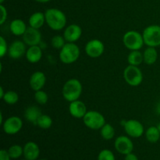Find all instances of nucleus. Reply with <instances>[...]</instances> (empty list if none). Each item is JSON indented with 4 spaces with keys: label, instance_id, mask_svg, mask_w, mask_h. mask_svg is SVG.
<instances>
[{
    "label": "nucleus",
    "instance_id": "nucleus-18",
    "mask_svg": "<svg viewBox=\"0 0 160 160\" xmlns=\"http://www.w3.org/2000/svg\"><path fill=\"white\" fill-rule=\"evenodd\" d=\"M42 48L40 45H34L28 47L25 56L29 62L37 63L42 59Z\"/></svg>",
    "mask_w": 160,
    "mask_h": 160
},
{
    "label": "nucleus",
    "instance_id": "nucleus-4",
    "mask_svg": "<svg viewBox=\"0 0 160 160\" xmlns=\"http://www.w3.org/2000/svg\"><path fill=\"white\" fill-rule=\"evenodd\" d=\"M123 45L130 51L141 50L145 45L142 34L136 31H128L123 36Z\"/></svg>",
    "mask_w": 160,
    "mask_h": 160
},
{
    "label": "nucleus",
    "instance_id": "nucleus-36",
    "mask_svg": "<svg viewBox=\"0 0 160 160\" xmlns=\"http://www.w3.org/2000/svg\"><path fill=\"white\" fill-rule=\"evenodd\" d=\"M156 112L158 115L160 116V100L157 102L156 106Z\"/></svg>",
    "mask_w": 160,
    "mask_h": 160
},
{
    "label": "nucleus",
    "instance_id": "nucleus-32",
    "mask_svg": "<svg viewBox=\"0 0 160 160\" xmlns=\"http://www.w3.org/2000/svg\"><path fill=\"white\" fill-rule=\"evenodd\" d=\"M8 49H9V46H8L7 42L4 37L1 36L0 37V57L3 58L6 54H8Z\"/></svg>",
    "mask_w": 160,
    "mask_h": 160
},
{
    "label": "nucleus",
    "instance_id": "nucleus-35",
    "mask_svg": "<svg viewBox=\"0 0 160 160\" xmlns=\"http://www.w3.org/2000/svg\"><path fill=\"white\" fill-rule=\"evenodd\" d=\"M124 160H139V159L135 154H134L133 152H131L129 153V154L125 156Z\"/></svg>",
    "mask_w": 160,
    "mask_h": 160
},
{
    "label": "nucleus",
    "instance_id": "nucleus-42",
    "mask_svg": "<svg viewBox=\"0 0 160 160\" xmlns=\"http://www.w3.org/2000/svg\"><path fill=\"white\" fill-rule=\"evenodd\" d=\"M37 160H46V159H37Z\"/></svg>",
    "mask_w": 160,
    "mask_h": 160
},
{
    "label": "nucleus",
    "instance_id": "nucleus-16",
    "mask_svg": "<svg viewBox=\"0 0 160 160\" xmlns=\"http://www.w3.org/2000/svg\"><path fill=\"white\" fill-rule=\"evenodd\" d=\"M46 83V76L42 71H35L31 74L29 80V85L34 92L42 90Z\"/></svg>",
    "mask_w": 160,
    "mask_h": 160
},
{
    "label": "nucleus",
    "instance_id": "nucleus-33",
    "mask_svg": "<svg viewBox=\"0 0 160 160\" xmlns=\"http://www.w3.org/2000/svg\"><path fill=\"white\" fill-rule=\"evenodd\" d=\"M0 10H1V17H0V24L2 25L6 21L8 17V12L6 8L3 4H0Z\"/></svg>",
    "mask_w": 160,
    "mask_h": 160
},
{
    "label": "nucleus",
    "instance_id": "nucleus-34",
    "mask_svg": "<svg viewBox=\"0 0 160 160\" xmlns=\"http://www.w3.org/2000/svg\"><path fill=\"white\" fill-rule=\"evenodd\" d=\"M0 160H11V157L7 150L2 149L0 151Z\"/></svg>",
    "mask_w": 160,
    "mask_h": 160
},
{
    "label": "nucleus",
    "instance_id": "nucleus-2",
    "mask_svg": "<svg viewBox=\"0 0 160 160\" xmlns=\"http://www.w3.org/2000/svg\"><path fill=\"white\" fill-rule=\"evenodd\" d=\"M82 92L83 86L81 81L76 78H70L62 86V95L66 101L71 102L79 99Z\"/></svg>",
    "mask_w": 160,
    "mask_h": 160
},
{
    "label": "nucleus",
    "instance_id": "nucleus-23",
    "mask_svg": "<svg viewBox=\"0 0 160 160\" xmlns=\"http://www.w3.org/2000/svg\"><path fill=\"white\" fill-rule=\"evenodd\" d=\"M128 62L129 65L138 67L139 65H141L144 62L143 53L141 52L140 50L131 51L128 54Z\"/></svg>",
    "mask_w": 160,
    "mask_h": 160
},
{
    "label": "nucleus",
    "instance_id": "nucleus-37",
    "mask_svg": "<svg viewBox=\"0 0 160 160\" xmlns=\"http://www.w3.org/2000/svg\"><path fill=\"white\" fill-rule=\"evenodd\" d=\"M5 93H6V92H5L3 88L1 86V87H0V98H1V99H2L3 97H4Z\"/></svg>",
    "mask_w": 160,
    "mask_h": 160
},
{
    "label": "nucleus",
    "instance_id": "nucleus-19",
    "mask_svg": "<svg viewBox=\"0 0 160 160\" xmlns=\"http://www.w3.org/2000/svg\"><path fill=\"white\" fill-rule=\"evenodd\" d=\"M28 27L21 19H15L9 24V31L15 36H23Z\"/></svg>",
    "mask_w": 160,
    "mask_h": 160
},
{
    "label": "nucleus",
    "instance_id": "nucleus-10",
    "mask_svg": "<svg viewBox=\"0 0 160 160\" xmlns=\"http://www.w3.org/2000/svg\"><path fill=\"white\" fill-rule=\"evenodd\" d=\"M23 128V121L17 116H12L6 119L2 123V130L6 134L14 135L20 132Z\"/></svg>",
    "mask_w": 160,
    "mask_h": 160
},
{
    "label": "nucleus",
    "instance_id": "nucleus-7",
    "mask_svg": "<svg viewBox=\"0 0 160 160\" xmlns=\"http://www.w3.org/2000/svg\"><path fill=\"white\" fill-rule=\"evenodd\" d=\"M84 125L91 130H100L106 123L104 116L95 110H89L82 119Z\"/></svg>",
    "mask_w": 160,
    "mask_h": 160
},
{
    "label": "nucleus",
    "instance_id": "nucleus-27",
    "mask_svg": "<svg viewBox=\"0 0 160 160\" xmlns=\"http://www.w3.org/2000/svg\"><path fill=\"white\" fill-rule=\"evenodd\" d=\"M2 100L8 105H15L19 101V95L15 91H7L5 93Z\"/></svg>",
    "mask_w": 160,
    "mask_h": 160
},
{
    "label": "nucleus",
    "instance_id": "nucleus-30",
    "mask_svg": "<svg viewBox=\"0 0 160 160\" xmlns=\"http://www.w3.org/2000/svg\"><path fill=\"white\" fill-rule=\"evenodd\" d=\"M34 100L39 105H45L48 101V95L45 91L39 90L34 92Z\"/></svg>",
    "mask_w": 160,
    "mask_h": 160
},
{
    "label": "nucleus",
    "instance_id": "nucleus-14",
    "mask_svg": "<svg viewBox=\"0 0 160 160\" xmlns=\"http://www.w3.org/2000/svg\"><path fill=\"white\" fill-rule=\"evenodd\" d=\"M82 35V28L76 23H71L65 28L63 31V37L67 42L75 43L81 38Z\"/></svg>",
    "mask_w": 160,
    "mask_h": 160
},
{
    "label": "nucleus",
    "instance_id": "nucleus-15",
    "mask_svg": "<svg viewBox=\"0 0 160 160\" xmlns=\"http://www.w3.org/2000/svg\"><path fill=\"white\" fill-rule=\"evenodd\" d=\"M88 109L85 103L81 100H76L70 102L69 112L73 117L76 119H83L87 113Z\"/></svg>",
    "mask_w": 160,
    "mask_h": 160
},
{
    "label": "nucleus",
    "instance_id": "nucleus-17",
    "mask_svg": "<svg viewBox=\"0 0 160 160\" xmlns=\"http://www.w3.org/2000/svg\"><path fill=\"white\" fill-rule=\"evenodd\" d=\"M40 156V148L37 143L28 142L23 146V157L26 160H37Z\"/></svg>",
    "mask_w": 160,
    "mask_h": 160
},
{
    "label": "nucleus",
    "instance_id": "nucleus-38",
    "mask_svg": "<svg viewBox=\"0 0 160 160\" xmlns=\"http://www.w3.org/2000/svg\"><path fill=\"white\" fill-rule=\"evenodd\" d=\"M34 1L39 3H46V2H50L51 0H34Z\"/></svg>",
    "mask_w": 160,
    "mask_h": 160
},
{
    "label": "nucleus",
    "instance_id": "nucleus-8",
    "mask_svg": "<svg viewBox=\"0 0 160 160\" xmlns=\"http://www.w3.org/2000/svg\"><path fill=\"white\" fill-rule=\"evenodd\" d=\"M84 51L88 56L96 59L102 56L104 53L105 45L99 39H92L86 43Z\"/></svg>",
    "mask_w": 160,
    "mask_h": 160
},
{
    "label": "nucleus",
    "instance_id": "nucleus-24",
    "mask_svg": "<svg viewBox=\"0 0 160 160\" xmlns=\"http://www.w3.org/2000/svg\"><path fill=\"white\" fill-rule=\"evenodd\" d=\"M145 138L150 143H157L160 139V131L158 127H149L145 131Z\"/></svg>",
    "mask_w": 160,
    "mask_h": 160
},
{
    "label": "nucleus",
    "instance_id": "nucleus-1",
    "mask_svg": "<svg viewBox=\"0 0 160 160\" xmlns=\"http://www.w3.org/2000/svg\"><path fill=\"white\" fill-rule=\"evenodd\" d=\"M45 23L53 31H61L67 25V17L61 9L57 8H49L45 10Z\"/></svg>",
    "mask_w": 160,
    "mask_h": 160
},
{
    "label": "nucleus",
    "instance_id": "nucleus-39",
    "mask_svg": "<svg viewBox=\"0 0 160 160\" xmlns=\"http://www.w3.org/2000/svg\"><path fill=\"white\" fill-rule=\"evenodd\" d=\"M4 123L3 121V116H2V112H0V124L2 125V123Z\"/></svg>",
    "mask_w": 160,
    "mask_h": 160
},
{
    "label": "nucleus",
    "instance_id": "nucleus-21",
    "mask_svg": "<svg viewBox=\"0 0 160 160\" xmlns=\"http://www.w3.org/2000/svg\"><path fill=\"white\" fill-rule=\"evenodd\" d=\"M45 23V12H34L30 16L28 19V24L29 27H31L35 29H40Z\"/></svg>",
    "mask_w": 160,
    "mask_h": 160
},
{
    "label": "nucleus",
    "instance_id": "nucleus-9",
    "mask_svg": "<svg viewBox=\"0 0 160 160\" xmlns=\"http://www.w3.org/2000/svg\"><path fill=\"white\" fill-rule=\"evenodd\" d=\"M123 128L126 134L130 138H138L144 134L145 128L143 124L137 120H126L123 124Z\"/></svg>",
    "mask_w": 160,
    "mask_h": 160
},
{
    "label": "nucleus",
    "instance_id": "nucleus-40",
    "mask_svg": "<svg viewBox=\"0 0 160 160\" xmlns=\"http://www.w3.org/2000/svg\"><path fill=\"white\" fill-rule=\"evenodd\" d=\"M5 2V0H0V4H3V2Z\"/></svg>",
    "mask_w": 160,
    "mask_h": 160
},
{
    "label": "nucleus",
    "instance_id": "nucleus-6",
    "mask_svg": "<svg viewBox=\"0 0 160 160\" xmlns=\"http://www.w3.org/2000/svg\"><path fill=\"white\" fill-rule=\"evenodd\" d=\"M123 79L131 87H138L143 81V73L138 67L128 65L123 70Z\"/></svg>",
    "mask_w": 160,
    "mask_h": 160
},
{
    "label": "nucleus",
    "instance_id": "nucleus-13",
    "mask_svg": "<svg viewBox=\"0 0 160 160\" xmlns=\"http://www.w3.org/2000/svg\"><path fill=\"white\" fill-rule=\"evenodd\" d=\"M26 45H27L23 42V40L14 41L9 45L8 55L12 59H20L26 54L27 49H28Z\"/></svg>",
    "mask_w": 160,
    "mask_h": 160
},
{
    "label": "nucleus",
    "instance_id": "nucleus-11",
    "mask_svg": "<svg viewBox=\"0 0 160 160\" xmlns=\"http://www.w3.org/2000/svg\"><path fill=\"white\" fill-rule=\"evenodd\" d=\"M114 147L117 152L121 155L129 154L134 150V143L130 137L125 135H120L116 138L114 142Z\"/></svg>",
    "mask_w": 160,
    "mask_h": 160
},
{
    "label": "nucleus",
    "instance_id": "nucleus-5",
    "mask_svg": "<svg viewBox=\"0 0 160 160\" xmlns=\"http://www.w3.org/2000/svg\"><path fill=\"white\" fill-rule=\"evenodd\" d=\"M145 45L157 48L160 46V26L152 24L146 27L142 32Z\"/></svg>",
    "mask_w": 160,
    "mask_h": 160
},
{
    "label": "nucleus",
    "instance_id": "nucleus-29",
    "mask_svg": "<svg viewBox=\"0 0 160 160\" xmlns=\"http://www.w3.org/2000/svg\"><path fill=\"white\" fill-rule=\"evenodd\" d=\"M67 43L65 38H64L63 35H57L53 36L52 38L51 39V45L52 46V48H54L55 49H59L60 50L62 47L65 45V44Z\"/></svg>",
    "mask_w": 160,
    "mask_h": 160
},
{
    "label": "nucleus",
    "instance_id": "nucleus-41",
    "mask_svg": "<svg viewBox=\"0 0 160 160\" xmlns=\"http://www.w3.org/2000/svg\"><path fill=\"white\" fill-rule=\"evenodd\" d=\"M157 127H158V128H159V131H160V122H159V123H158Z\"/></svg>",
    "mask_w": 160,
    "mask_h": 160
},
{
    "label": "nucleus",
    "instance_id": "nucleus-31",
    "mask_svg": "<svg viewBox=\"0 0 160 160\" xmlns=\"http://www.w3.org/2000/svg\"><path fill=\"white\" fill-rule=\"evenodd\" d=\"M98 160H116V158L111 150L103 149L98 154Z\"/></svg>",
    "mask_w": 160,
    "mask_h": 160
},
{
    "label": "nucleus",
    "instance_id": "nucleus-20",
    "mask_svg": "<svg viewBox=\"0 0 160 160\" xmlns=\"http://www.w3.org/2000/svg\"><path fill=\"white\" fill-rule=\"evenodd\" d=\"M42 115V110L39 107L36 106H30L25 109L24 117L28 122L32 123L33 124H37L38 120Z\"/></svg>",
    "mask_w": 160,
    "mask_h": 160
},
{
    "label": "nucleus",
    "instance_id": "nucleus-28",
    "mask_svg": "<svg viewBox=\"0 0 160 160\" xmlns=\"http://www.w3.org/2000/svg\"><path fill=\"white\" fill-rule=\"evenodd\" d=\"M8 152L10 156L11 159H17L23 156V147H21L19 145H11L8 148Z\"/></svg>",
    "mask_w": 160,
    "mask_h": 160
},
{
    "label": "nucleus",
    "instance_id": "nucleus-26",
    "mask_svg": "<svg viewBox=\"0 0 160 160\" xmlns=\"http://www.w3.org/2000/svg\"><path fill=\"white\" fill-rule=\"evenodd\" d=\"M36 125H38L41 129L47 130L51 128L52 125V120L50 116L47 115V114H42L38 120Z\"/></svg>",
    "mask_w": 160,
    "mask_h": 160
},
{
    "label": "nucleus",
    "instance_id": "nucleus-12",
    "mask_svg": "<svg viewBox=\"0 0 160 160\" xmlns=\"http://www.w3.org/2000/svg\"><path fill=\"white\" fill-rule=\"evenodd\" d=\"M22 39L28 46L39 45L42 43V34L39 29L28 27L26 32L22 36Z\"/></svg>",
    "mask_w": 160,
    "mask_h": 160
},
{
    "label": "nucleus",
    "instance_id": "nucleus-25",
    "mask_svg": "<svg viewBox=\"0 0 160 160\" xmlns=\"http://www.w3.org/2000/svg\"><path fill=\"white\" fill-rule=\"evenodd\" d=\"M100 134L104 140H112L115 136V129L110 123H106L100 129Z\"/></svg>",
    "mask_w": 160,
    "mask_h": 160
},
{
    "label": "nucleus",
    "instance_id": "nucleus-22",
    "mask_svg": "<svg viewBox=\"0 0 160 160\" xmlns=\"http://www.w3.org/2000/svg\"><path fill=\"white\" fill-rule=\"evenodd\" d=\"M144 62L147 65L156 63L158 59V51L154 47H147L143 52Z\"/></svg>",
    "mask_w": 160,
    "mask_h": 160
},
{
    "label": "nucleus",
    "instance_id": "nucleus-3",
    "mask_svg": "<svg viewBox=\"0 0 160 160\" xmlns=\"http://www.w3.org/2000/svg\"><path fill=\"white\" fill-rule=\"evenodd\" d=\"M81 55V50L77 44L67 42L59 50V60L64 64H72L78 61Z\"/></svg>",
    "mask_w": 160,
    "mask_h": 160
}]
</instances>
